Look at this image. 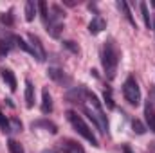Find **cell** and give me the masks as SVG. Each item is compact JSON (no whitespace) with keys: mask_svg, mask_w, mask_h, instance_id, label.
I'll return each mask as SVG.
<instances>
[{"mask_svg":"<svg viewBox=\"0 0 155 153\" xmlns=\"http://www.w3.org/2000/svg\"><path fill=\"white\" fill-rule=\"evenodd\" d=\"M101 58H103L101 61H103V69H105L107 79H114L117 74V65H119V50H117L116 43L112 40L105 41Z\"/></svg>","mask_w":155,"mask_h":153,"instance_id":"1","label":"cell"},{"mask_svg":"<svg viewBox=\"0 0 155 153\" xmlns=\"http://www.w3.org/2000/svg\"><path fill=\"white\" fill-rule=\"evenodd\" d=\"M67 119H69V122L72 124V128L76 130L78 133L85 139V141H88L92 146H99V142H97V139H96V135H94V132L90 130V126L81 119V115H78L76 112H72V110H69L67 112Z\"/></svg>","mask_w":155,"mask_h":153,"instance_id":"2","label":"cell"},{"mask_svg":"<svg viewBox=\"0 0 155 153\" xmlns=\"http://www.w3.org/2000/svg\"><path fill=\"white\" fill-rule=\"evenodd\" d=\"M51 13L49 15V20H47V33L52 36V38H60V33L63 29V18H65V13L61 11L60 5H52L51 7Z\"/></svg>","mask_w":155,"mask_h":153,"instance_id":"3","label":"cell"},{"mask_svg":"<svg viewBox=\"0 0 155 153\" xmlns=\"http://www.w3.org/2000/svg\"><path fill=\"white\" fill-rule=\"evenodd\" d=\"M123 96H124V99L130 105H134V106L141 105V88H139L135 77L130 76L124 79V83H123Z\"/></svg>","mask_w":155,"mask_h":153,"instance_id":"4","label":"cell"},{"mask_svg":"<svg viewBox=\"0 0 155 153\" xmlns=\"http://www.w3.org/2000/svg\"><path fill=\"white\" fill-rule=\"evenodd\" d=\"M29 38V47H31V54L36 58V61L40 63H43L45 61V50H43V45H41V41H40L38 36H35L33 33L27 36Z\"/></svg>","mask_w":155,"mask_h":153,"instance_id":"5","label":"cell"},{"mask_svg":"<svg viewBox=\"0 0 155 153\" xmlns=\"http://www.w3.org/2000/svg\"><path fill=\"white\" fill-rule=\"evenodd\" d=\"M60 148H61L63 153H85L83 146L79 142H76V141H72V139H63L60 142Z\"/></svg>","mask_w":155,"mask_h":153,"instance_id":"6","label":"cell"},{"mask_svg":"<svg viewBox=\"0 0 155 153\" xmlns=\"http://www.w3.org/2000/svg\"><path fill=\"white\" fill-rule=\"evenodd\" d=\"M103 29H107V22H105L101 16H94L92 22L88 24V33H90V34H99Z\"/></svg>","mask_w":155,"mask_h":153,"instance_id":"7","label":"cell"},{"mask_svg":"<svg viewBox=\"0 0 155 153\" xmlns=\"http://www.w3.org/2000/svg\"><path fill=\"white\" fill-rule=\"evenodd\" d=\"M41 112H43L45 115L52 112V97H51V94H49V88H47V86L41 90Z\"/></svg>","mask_w":155,"mask_h":153,"instance_id":"8","label":"cell"},{"mask_svg":"<svg viewBox=\"0 0 155 153\" xmlns=\"http://www.w3.org/2000/svg\"><path fill=\"white\" fill-rule=\"evenodd\" d=\"M144 115H146V124H148V128H150L152 132H155V108L150 101H148L146 106H144Z\"/></svg>","mask_w":155,"mask_h":153,"instance_id":"9","label":"cell"},{"mask_svg":"<svg viewBox=\"0 0 155 153\" xmlns=\"http://www.w3.org/2000/svg\"><path fill=\"white\" fill-rule=\"evenodd\" d=\"M0 74H2V79L7 83L9 90L15 92V90H16V77H15V74H13V70H9V69H2Z\"/></svg>","mask_w":155,"mask_h":153,"instance_id":"10","label":"cell"},{"mask_svg":"<svg viewBox=\"0 0 155 153\" xmlns=\"http://www.w3.org/2000/svg\"><path fill=\"white\" fill-rule=\"evenodd\" d=\"M25 105L27 108H33L35 105V85L29 79H25Z\"/></svg>","mask_w":155,"mask_h":153,"instance_id":"11","label":"cell"},{"mask_svg":"<svg viewBox=\"0 0 155 153\" xmlns=\"http://www.w3.org/2000/svg\"><path fill=\"white\" fill-rule=\"evenodd\" d=\"M47 74H49L51 79H54V81H58V83H63V81L67 83V81H69V77L65 76V72H63L61 69H56V67H51Z\"/></svg>","mask_w":155,"mask_h":153,"instance_id":"12","label":"cell"},{"mask_svg":"<svg viewBox=\"0 0 155 153\" xmlns=\"http://www.w3.org/2000/svg\"><path fill=\"white\" fill-rule=\"evenodd\" d=\"M36 9H38V4H36L35 0H27V2H25V20H27V22H33V20H35Z\"/></svg>","mask_w":155,"mask_h":153,"instance_id":"13","label":"cell"},{"mask_svg":"<svg viewBox=\"0 0 155 153\" xmlns=\"http://www.w3.org/2000/svg\"><path fill=\"white\" fill-rule=\"evenodd\" d=\"M11 41H13V36L0 40V58H5V56L9 54V50H11Z\"/></svg>","mask_w":155,"mask_h":153,"instance_id":"14","label":"cell"},{"mask_svg":"<svg viewBox=\"0 0 155 153\" xmlns=\"http://www.w3.org/2000/svg\"><path fill=\"white\" fill-rule=\"evenodd\" d=\"M40 126L47 128L51 133H56V132H58V130H56V124H54V122H51V121H47V119H41V121H36V122H33V128H40Z\"/></svg>","mask_w":155,"mask_h":153,"instance_id":"15","label":"cell"},{"mask_svg":"<svg viewBox=\"0 0 155 153\" xmlns=\"http://www.w3.org/2000/svg\"><path fill=\"white\" fill-rule=\"evenodd\" d=\"M117 7H119V9L123 11V15L126 16V20H128V22H130L132 25H135V20H134V18H132V15H130V9H128V4H126V2H123V0H117Z\"/></svg>","mask_w":155,"mask_h":153,"instance_id":"16","label":"cell"},{"mask_svg":"<svg viewBox=\"0 0 155 153\" xmlns=\"http://www.w3.org/2000/svg\"><path fill=\"white\" fill-rule=\"evenodd\" d=\"M103 97H105V105H107V108H110V110H112L116 105H114V97H112V88H110V86H107V88H105Z\"/></svg>","mask_w":155,"mask_h":153,"instance_id":"17","label":"cell"},{"mask_svg":"<svg viewBox=\"0 0 155 153\" xmlns=\"http://www.w3.org/2000/svg\"><path fill=\"white\" fill-rule=\"evenodd\" d=\"M139 7H141V13H143V20H144V25L150 29V25H152V20H150V13H148V5H146L144 2H141V4H139Z\"/></svg>","mask_w":155,"mask_h":153,"instance_id":"18","label":"cell"},{"mask_svg":"<svg viewBox=\"0 0 155 153\" xmlns=\"http://www.w3.org/2000/svg\"><path fill=\"white\" fill-rule=\"evenodd\" d=\"M7 148H9V153H25L24 148H22V144L16 142V141H13V139L7 141Z\"/></svg>","mask_w":155,"mask_h":153,"instance_id":"19","label":"cell"},{"mask_svg":"<svg viewBox=\"0 0 155 153\" xmlns=\"http://www.w3.org/2000/svg\"><path fill=\"white\" fill-rule=\"evenodd\" d=\"M13 41L16 43V47H20L22 50H25V52H29V54H31V47H29V43L22 38V36H13Z\"/></svg>","mask_w":155,"mask_h":153,"instance_id":"20","label":"cell"},{"mask_svg":"<svg viewBox=\"0 0 155 153\" xmlns=\"http://www.w3.org/2000/svg\"><path fill=\"white\" fill-rule=\"evenodd\" d=\"M0 130H2V132H5V133H7V132H11V122H9V119L4 115L2 110H0Z\"/></svg>","mask_w":155,"mask_h":153,"instance_id":"21","label":"cell"},{"mask_svg":"<svg viewBox=\"0 0 155 153\" xmlns=\"http://www.w3.org/2000/svg\"><path fill=\"white\" fill-rule=\"evenodd\" d=\"M38 11H40V15H41L43 24H47V20H49V11H47V4H45L43 0H40L38 2Z\"/></svg>","mask_w":155,"mask_h":153,"instance_id":"22","label":"cell"},{"mask_svg":"<svg viewBox=\"0 0 155 153\" xmlns=\"http://www.w3.org/2000/svg\"><path fill=\"white\" fill-rule=\"evenodd\" d=\"M132 128H134V132L139 133V135H143V133L146 132V126H144L139 119H134V121H132Z\"/></svg>","mask_w":155,"mask_h":153,"instance_id":"23","label":"cell"},{"mask_svg":"<svg viewBox=\"0 0 155 153\" xmlns=\"http://www.w3.org/2000/svg\"><path fill=\"white\" fill-rule=\"evenodd\" d=\"M0 22L5 24V25H11V24H13V15H11V13H7V15L2 13V15H0Z\"/></svg>","mask_w":155,"mask_h":153,"instance_id":"24","label":"cell"},{"mask_svg":"<svg viewBox=\"0 0 155 153\" xmlns=\"http://www.w3.org/2000/svg\"><path fill=\"white\" fill-rule=\"evenodd\" d=\"M9 122H11V130H15V132H22V122H20L16 117H13Z\"/></svg>","mask_w":155,"mask_h":153,"instance_id":"25","label":"cell"},{"mask_svg":"<svg viewBox=\"0 0 155 153\" xmlns=\"http://www.w3.org/2000/svg\"><path fill=\"white\" fill-rule=\"evenodd\" d=\"M63 47H67V49H69V50H72L74 54H78V52H79V47H76V45H74V41H63Z\"/></svg>","mask_w":155,"mask_h":153,"instance_id":"26","label":"cell"},{"mask_svg":"<svg viewBox=\"0 0 155 153\" xmlns=\"http://www.w3.org/2000/svg\"><path fill=\"white\" fill-rule=\"evenodd\" d=\"M123 153H134V151H132V148L128 144H123Z\"/></svg>","mask_w":155,"mask_h":153,"instance_id":"27","label":"cell"},{"mask_svg":"<svg viewBox=\"0 0 155 153\" xmlns=\"http://www.w3.org/2000/svg\"><path fill=\"white\" fill-rule=\"evenodd\" d=\"M43 153H52V151H43Z\"/></svg>","mask_w":155,"mask_h":153,"instance_id":"28","label":"cell"}]
</instances>
